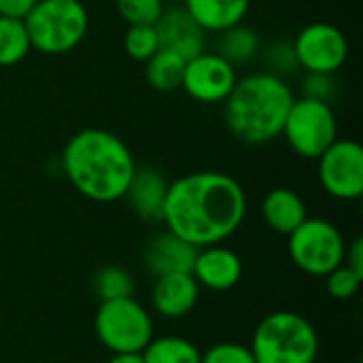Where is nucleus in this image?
<instances>
[{"instance_id": "obj_16", "label": "nucleus", "mask_w": 363, "mask_h": 363, "mask_svg": "<svg viewBox=\"0 0 363 363\" xmlns=\"http://www.w3.org/2000/svg\"><path fill=\"white\" fill-rule=\"evenodd\" d=\"M200 298V285L191 272H174L157 277L151 289L153 311L164 319H183L189 315Z\"/></svg>"}, {"instance_id": "obj_9", "label": "nucleus", "mask_w": 363, "mask_h": 363, "mask_svg": "<svg viewBox=\"0 0 363 363\" xmlns=\"http://www.w3.org/2000/svg\"><path fill=\"white\" fill-rule=\"evenodd\" d=\"M323 191L336 200H359L363 194V149L353 138H338L317 157Z\"/></svg>"}, {"instance_id": "obj_22", "label": "nucleus", "mask_w": 363, "mask_h": 363, "mask_svg": "<svg viewBox=\"0 0 363 363\" xmlns=\"http://www.w3.org/2000/svg\"><path fill=\"white\" fill-rule=\"evenodd\" d=\"M32 51L23 19L0 17V66L9 68L28 57Z\"/></svg>"}, {"instance_id": "obj_25", "label": "nucleus", "mask_w": 363, "mask_h": 363, "mask_svg": "<svg viewBox=\"0 0 363 363\" xmlns=\"http://www.w3.org/2000/svg\"><path fill=\"white\" fill-rule=\"evenodd\" d=\"M123 49L136 62H147L160 51L155 26H128L123 34Z\"/></svg>"}, {"instance_id": "obj_32", "label": "nucleus", "mask_w": 363, "mask_h": 363, "mask_svg": "<svg viewBox=\"0 0 363 363\" xmlns=\"http://www.w3.org/2000/svg\"><path fill=\"white\" fill-rule=\"evenodd\" d=\"M108 363H145L143 353H113Z\"/></svg>"}, {"instance_id": "obj_31", "label": "nucleus", "mask_w": 363, "mask_h": 363, "mask_svg": "<svg viewBox=\"0 0 363 363\" xmlns=\"http://www.w3.org/2000/svg\"><path fill=\"white\" fill-rule=\"evenodd\" d=\"M347 268H351L353 272H357L359 277H363V238L357 236L345 251V262Z\"/></svg>"}, {"instance_id": "obj_6", "label": "nucleus", "mask_w": 363, "mask_h": 363, "mask_svg": "<svg viewBox=\"0 0 363 363\" xmlns=\"http://www.w3.org/2000/svg\"><path fill=\"white\" fill-rule=\"evenodd\" d=\"M94 330L111 353H143L153 338V319L134 296L106 300L96 311Z\"/></svg>"}, {"instance_id": "obj_13", "label": "nucleus", "mask_w": 363, "mask_h": 363, "mask_svg": "<svg viewBox=\"0 0 363 363\" xmlns=\"http://www.w3.org/2000/svg\"><path fill=\"white\" fill-rule=\"evenodd\" d=\"M191 277L211 291H230L242 279V259L228 247L211 245L198 249Z\"/></svg>"}, {"instance_id": "obj_18", "label": "nucleus", "mask_w": 363, "mask_h": 363, "mask_svg": "<svg viewBox=\"0 0 363 363\" xmlns=\"http://www.w3.org/2000/svg\"><path fill=\"white\" fill-rule=\"evenodd\" d=\"M249 6L251 0H183V9L206 34H219L236 23H242Z\"/></svg>"}, {"instance_id": "obj_19", "label": "nucleus", "mask_w": 363, "mask_h": 363, "mask_svg": "<svg viewBox=\"0 0 363 363\" xmlns=\"http://www.w3.org/2000/svg\"><path fill=\"white\" fill-rule=\"evenodd\" d=\"M259 47H262L259 34L245 21L219 32L217 38V53L234 66L251 62L259 53Z\"/></svg>"}, {"instance_id": "obj_23", "label": "nucleus", "mask_w": 363, "mask_h": 363, "mask_svg": "<svg viewBox=\"0 0 363 363\" xmlns=\"http://www.w3.org/2000/svg\"><path fill=\"white\" fill-rule=\"evenodd\" d=\"M91 287L100 302L134 296V279L128 270L119 266H102L100 270H96Z\"/></svg>"}, {"instance_id": "obj_28", "label": "nucleus", "mask_w": 363, "mask_h": 363, "mask_svg": "<svg viewBox=\"0 0 363 363\" xmlns=\"http://www.w3.org/2000/svg\"><path fill=\"white\" fill-rule=\"evenodd\" d=\"M266 64L270 66V72H274V74H283V72L294 70L298 66L294 43H287V40L272 43L266 49Z\"/></svg>"}, {"instance_id": "obj_7", "label": "nucleus", "mask_w": 363, "mask_h": 363, "mask_svg": "<svg viewBox=\"0 0 363 363\" xmlns=\"http://www.w3.org/2000/svg\"><path fill=\"white\" fill-rule=\"evenodd\" d=\"M281 136L296 155L317 160L338 140V119L332 104L306 96L296 98L285 117Z\"/></svg>"}, {"instance_id": "obj_20", "label": "nucleus", "mask_w": 363, "mask_h": 363, "mask_svg": "<svg viewBox=\"0 0 363 363\" xmlns=\"http://www.w3.org/2000/svg\"><path fill=\"white\" fill-rule=\"evenodd\" d=\"M185 62L181 55L160 49L155 55H151L145 62V77L147 83L160 91V94H170L181 89L183 83V72H185Z\"/></svg>"}, {"instance_id": "obj_4", "label": "nucleus", "mask_w": 363, "mask_h": 363, "mask_svg": "<svg viewBox=\"0 0 363 363\" xmlns=\"http://www.w3.org/2000/svg\"><path fill=\"white\" fill-rule=\"evenodd\" d=\"M249 349L255 363H315L319 334L304 315L279 311L259 321Z\"/></svg>"}, {"instance_id": "obj_5", "label": "nucleus", "mask_w": 363, "mask_h": 363, "mask_svg": "<svg viewBox=\"0 0 363 363\" xmlns=\"http://www.w3.org/2000/svg\"><path fill=\"white\" fill-rule=\"evenodd\" d=\"M23 23L32 49L45 55H64L83 43L89 13L81 0H38Z\"/></svg>"}, {"instance_id": "obj_11", "label": "nucleus", "mask_w": 363, "mask_h": 363, "mask_svg": "<svg viewBox=\"0 0 363 363\" xmlns=\"http://www.w3.org/2000/svg\"><path fill=\"white\" fill-rule=\"evenodd\" d=\"M238 81L236 66L217 51H202L185 62L181 89L196 102H225Z\"/></svg>"}, {"instance_id": "obj_21", "label": "nucleus", "mask_w": 363, "mask_h": 363, "mask_svg": "<svg viewBox=\"0 0 363 363\" xmlns=\"http://www.w3.org/2000/svg\"><path fill=\"white\" fill-rule=\"evenodd\" d=\"M145 363H200L202 353L198 347L181 336H162L151 338V342L143 349Z\"/></svg>"}, {"instance_id": "obj_26", "label": "nucleus", "mask_w": 363, "mask_h": 363, "mask_svg": "<svg viewBox=\"0 0 363 363\" xmlns=\"http://www.w3.org/2000/svg\"><path fill=\"white\" fill-rule=\"evenodd\" d=\"M362 281L363 277H359L357 272H353L351 268H347L342 264V266L334 268L330 274H325V289L334 300L345 302V300H351L359 291Z\"/></svg>"}, {"instance_id": "obj_24", "label": "nucleus", "mask_w": 363, "mask_h": 363, "mask_svg": "<svg viewBox=\"0 0 363 363\" xmlns=\"http://www.w3.org/2000/svg\"><path fill=\"white\" fill-rule=\"evenodd\" d=\"M119 17L128 26H155L164 13V0H115Z\"/></svg>"}, {"instance_id": "obj_14", "label": "nucleus", "mask_w": 363, "mask_h": 363, "mask_svg": "<svg viewBox=\"0 0 363 363\" xmlns=\"http://www.w3.org/2000/svg\"><path fill=\"white\" fill-rule=\"evenodd\" d=\"M196 255H198V247L179 238L170 230L151 236L143 249L145 266L155 279L174 272H191Z\"/></svg>"}, {"instance_id": "obj_1", "label": "nucleus", "mask_w": 363, "mask_h": 363, "mask_svg": "<svg viewBox=\"0 0 363 363\" xmlns=\"http://www.w3.org/2000/svg\"><path fill=\"white\" fill-rule=\"evenodd\" d=\"M245 217V187L228 172L196 170L168 183L162 223L198 249L228 240Z\"/></svg>"}, {"instance_id": "obj_2", "label": "nucleus", "mask_w": 363, "mask_h": 363, "mask_svg": "<svg viewBox=\"0 0 363 363\" xmlns=\"http://www.w3.org/2000/svg\"><path fill=\"white\" fill-rule=\"evenodd\" d=\"M62 170L81 196L108 204L125 196L136 160L117 134L102 128H85L68 138L62 151Z\"/></svg>"}, {"instance_id": "obj_8", "label": "nucleus", "mask_w": 363, "mask_h": 363, "mask_svg": "<svg viewBox=\"0 0 363 363\" xmlns=\"http://www.w3.org/2000/svg\"><path fill=\"white\" fill-rule=\"evenodd\" d=\"M287 251L296 268L311 277H325L342 266L347 242L332 221L313 217L287 236Z\"/></svg>"}, {"instance_id": "obj_3", "label": "nucleus", "mask_w": 363, "mask_h": 363, "mask_svg": "<svg viewBox=\"0 0 363 363\" xmlns=\"http://www.w3.org/2000/svg\"><path fill=\"white\" fill-rule=\"evenodd\" d=\"M294 89L270 70L238 79L225 98L223 119L230 134L245 145H266L281 136L285 117L294 104Z\"/></svg>"}, {"instance_id": "obj_29", "label": "nucleus", "mask_w": 363, "mask_h": 363, "mask_svg": "<svg viewBox=\"0 0 363 363\" xmlns=\"http://www.w3.org/2000/svg\"><path fill=\"white\" fill-rule=\"evenodd\" d=\"M302 91L306 98L323 100L330 102L336 94V81L334 74H323V72H306L302 81Z\"/></svg>"}, {"instance_id": "obj_17", "label": "nucleus", "mask_w": 363, "mask_h": 363, "mask_svg": "<svg viewBox=\"0 0 363 363\" xmlns=\"http://www.w3.org/2000/svg\"><path fill=\"white\" fill-rule=\"evenodd\" d=\"M262 217L266 225L283 236H289L298 225L308 219L304 198L291 187H274L262 202Z\"/></svg>"}, {"instance_id": "obj_27", "label": "nucleus", "mask_w": 363, "mask_h": 363, "mask_svg": "<svg viewBox=\"0 0 363 363\" xmlns=\"http://www.w3.org/2000/svg\"><path fill=\"white\" fill-rule=\"evenodd\" d=\"M200 363H255L249 347L238 342H219L202 353Z\"/></svg>"}, {"instance_id": "obj_30", "label": "nucleus", "mask_w": 363, "mask_h": 363, "mask_svg": "<svg viewBox=\"0 0 363 363\" xmlns=\"http://www.w3.org/2000/svg\"><path fill=\"white\" fill-rule=\"evenodd\" d=\"M38 0H0V17L26 19Z\"/></svg>"}, {"instance_id": "obj_15", "label": "nucleus", "mask_w": 363, "mask_h": 363, "mask_svg": "<svg viewBox=\"0 0 363 363\" xmlns=\"http://www.w3.org/2000/svg\"><path fill=\"white\" fill-rule=\"evenodd\" d=\"M168 194V181L164 174L151 166H138L132 174V181L125 191V200L134 215L145 223H162L164 204Z\"/></svg>"}, {"instance_id": "obj_10", "label": "nucleus", "mask_w": 363, "mask_h": 363, "mask_svg": "<svg viewBox=\"0 0 363 363\" xmlns=\"http://www.w3.org/2000/svg\"><path fill=\"white\" fill-rule=\"evenodd\" d=\"M294 51L306 72L336 74L349 60V38L334 23L313 21L296 34Z\"/></svg>"}, {"instance_id": "obj_12", "label": "nucleus", "mask_w": 363, "mask_h": 363, "mask_svg": "<svg viewBox=\"0 0 363 363\" xmlns=\"http://www.w3.org/2000/svg\"><path fill=\"white\" fill-rule=\"evenodd\" d=\"M160 49L172 51L183 60L206 51V32L194 21V17L183 6L164 9L162 17L155 23Z\"/></svg>"}]
</instances>
